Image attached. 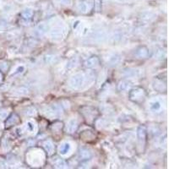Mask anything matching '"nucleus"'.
<instances>
[{
	"instance_id": "1",
	"label": "nucleus",
	"mask_w": 169,
	"mask_h": 169,
	"mask_svg": "<svg viewBox=\"0 0 169 169\" xmlns=\"http://www.w3.org/2000/svg\"><path fill=\"white\" fill-rule=\"evenodd\" d=\"M68 33V28L64 25H58L52 28L50 31V37L53 41H61L63 40Z\"/></svg>"
},
{
	"instance_id": "2",
	"label": "nucleus",
	"mask_w": 169,
	"mask_h": 169,
	"mask_svg": "<svg viewBox=\"0 0 169 169\" xmlns=\"http://www.w3.org/2000/svg\"><path fill=\"white\" fill-rule=\"evenodd\" d=\"M146 97V93L142 88H134L130 90V99L135 103H141L145 101Z\"/></svg>"
},
{
	"instance_id": "3",
	"label": "nucleus",
	"mask_w": 169,
	"mask_h": 169,
	"mask_svg": "<svg viewBox=\"0 0 169 169\" xmlns=\"http://www.w3.org/2000/svg\"><path fill=\"white\" fill-rule=\"evenodd\" d=\"M85 83V75L82 73H77L74 75L69 79V86L73 89L81 88Z\"/></svg>"
},
{
	"instance_id": "4",
	"label": "nucleus",
	"mask_w": 169,
	"mask_h": 169,
	"mask_svg": "<svg viewBox=\"0 0 169 169\" xmlns=\"http://www.w3.org/2000/svg\"><path fill=\"white\" fill-rule=\"evenodd\" d=\"M95 7V0H82L79 4L78 8L80 13L88 14Z\"/></svg>"
},
{
	"instance_id": "5",
	"label": "nucleus",
	"mask_w": 169,
	"mask_h": 169,
	"mask_svg": "<svg viewBox=\"0 0 169 169\" xmlns=\"http://www.w3.org/2000/svg\"><path fill=\"white\" fill-rule=\"evenodd\" d=\"M137 138L140 146H145V143L146 141V130L144 126L139 127L137 130Z\"/></svg>"
},
{
	"instance_id": "6",
	"label": "nucleus",
	"mask_w": 169,
	"mask_h": 169,
	"mask_svg": "<svg viewBox=\"0 0 169 169\" xmlns=\"http://www.w3.org/2000/svg\"><path fill=\"white\" fill-rule=\"evenodd\" d=\"M49 30V26L47 23H41L36 25L35 29V34L38 36L44 35Z\"/></svg>"
},
{
	"instance_id": "7",
	"label": "nucleus",
	"mask_w": 169,
	"mask_h": 169,
	"mask_svg": "<svg viewBox=\"0 0 169 169\" xmlns=\"http://www.w3.org/2000/svg\"><path fill=\"white\" fill-rule=\"evenodd\" d=\"M99 63H100V60L96 56H93L90 59H86L84 64H85V67L87 69H93V68L97 67L99 65Z\"/></svg>"
},
{
	"instance_id": "8",
	"label": "nucleus",
	"mask_w": 169,
	"mask_h": 169,
	"mask_svg": "<svg viewBox=\"0 0 169 169\" xmlns=\"http://www.w3.org/2000/svg\"><path fill=\"white\" fill-rule=\"evenodd\" d=\"M92 157V154L90 150L86 148L80 149L79 152V160L81 161H87Z\"/></svg>"
},
{
	"instance_id": "9",
	"label": "nucleus",
	"mask_w": 169,
	"mask_h": 169,
	"mask_svg": "<svg viewBox=\"0 0 169 169\" xmlns=\"http://www.w3.org/2000/svg\"><path fill=\"white\" fill-rule=\"evenodd\" d=\"M32 15H33V12H32V9L25 8L21 13V20L24 23H29L32 20Z\"/></svg>"
},
{
	"instance_id": "10",
	"label": "nucleus",
	"mask_w": 169,
	"mask_h": 169,
	"mask_svg": "<svg viewBox=\"0 0 169 169\" xmlns=\"http://www.w3.org/2000/svg\"><path fill=\"white\" fill-rule=\"evenodd\" d=\"M78 129V122L77 120L75 119V118H72L70 119L67 123V126H66V130H67L68 133H75V131Z\"/></svg>"
},
{
	"instance_id": "11",
	"label": "nucleus",
	"mask_w": 169,
	"mask_h": 169,
	"mask_svg": "<svg viewBox=\"0 0 169 169\" xmlns=\"http://www.w3.org/2000/svg\"><path fill=\"white\" fill-rule=\"evenodd\" d=\"M135 55L137 56L139 59H146L149 56V49L145 46H142L136 50Z\"/></svg>"
},
{
	"instance_id": "12",
	"label": "nucleus",
	"mask_w": 169,
	"mask_h": 169,
	"mask_svg": "<svg viewBox=\"0 0 169 169\" xmlns=\"http://www.w3.org/2000/svg\"><path fill=\"white\" fill-rule=\"evenodd\" d=\"M150 110L153 113H158L161 110L162 107V104H161V101L159 100H154L150 102Z\"/></svg>"
},
{
	"instance_id": "13",
	"label": "nucleus",
	"mask_w": 169,
	"mask_h": 169,
	"mask_svg": "<svg viewBox=\"0 0 169 169\" xmlns=\"http://www.w3.org/2000/svg\"><path fill=\"white\" fill-rule=\"evenodd\" d=\"M132 86V82L129 79H123L118 84V90L119 91H125Z\"/></svg>"
},
{
	"instance_id": "14",
	"label": "nucleus",
	"mask_w": 169,
	"mask_h": 169,
	"mask_svg": "<svg viewBox=\"0 0 169 169\" xmlns=\"http://www.w3.org/2000/svg\"><path fill=\"white\" fill-rule=\"evenodd\" d=\"M71 150V146L69 143L68 142H63V144H61L59 146V153L62 156H65L67 155Z\"/></svg>"
},
{
	"instance_id": "15",
	"label": "nucleus",
	"mask_w": 169,
	"mask_h": 169,
	"mask_svg": "<svg viewBox=\"0 0 169 169\" xmlns=\"http://www.w3.org/2000/svg\"><path fill=\"white\" fill-rule=\"evenodd\" d=\"M120 61V56L118 54H112L109 56V58L107 59V63L111 66L117 65Z\"/></svg>"
},
{
	"instance_id": "16",
	"label": "nucleus",
	"mask_w": 169,
	"mask_h": 169,
	"mask_svg": "<svg viewBox=\"0 0 169 169\" xmlns=\"http://www.w3.org/2000/svg\"><path fill=\"white\" fill-rule=\"evenodd\" d=\"M52 164L55 166L56 167H58V168H63V167H66V166H67L65 161L59 157L54 158L52 160Z\"/></svg>"
},
{
	"instance_id": "17",
	"label": "nucleus",
	"mask_w": 169,
	"mask_h": 169,
	"mask_svg": "<svg viewBox=\"0 0 169 169\" xmlns=\"http://www.w3.org/2000/svg\"><path fill=\"white\" fill-rule=\"evenodd\" d=\"M153 86L154 89L158 90V91H160V92H162V91L167 90V86H166V84L162 82L161 80H157V81H155Z\"/></svg>"
},
{
	"instance_id": "18",
	"label": "nucleus",
	"mask_w": 169,
	"mask_h": 169,
	"mask_svg": "<svg viewBox=\"0 0 169 169\" xmlns=\"http://www.w3.org/2000/svg\"><path fill=\"white\" fill-rule=\"evenodd\" d=\"M17 123H19V117L16 114H12L6 121V127H10L14 124H16Z\"/></svg>"
},
{
	"instance_id": "19",
	"label": "nucleus",
	"mask_w": 169,
	"mask_h": 169,
	"mask_svg": "<svg viewBox=\"0 0 169 169\" xmlns=\"http://www.w3.org/2000/svg\"><path fill=\"white\" fill-rule=\"evenodd\" d=\"M43 147L48 155H52V154L53 153V150H54V146H53V144H52L51 141L47 140V141L45 142V143L43 144Z\"/></svg>"
},
{
	"instance_id": "20",
	"label": "nucleus",
	"mask_w": 169,
	"mask_h": 169,
	"mask_svg": "<svg viewBox=\"0 0 169 169\" xmlns=\"http://www.w3.org/2000/svg\"><path fill=\"white\" fill-rule=\"evenodd\" d=\"M78 64V59L77 58H72V59L67 63V68L68 69H72L75 67H76V65Z\"/></svg>"
},
{
	"instance_id": "21",
	"label": "nucleus",
	"mask_w": 169,
	"mask_h": 169,
	"mask_svg": "<svg viewBox=\"0 0 169 169\" xmlns=\"http://www.w3.org/2000/svg\"><path fill=\"white\" fill-rule=\"evenodd\" d=\"M45 60L47 63H53L58 60V58L54 55H48L45 58Z\"/></svg>"
},
{
	"instance_id": "22",
	"label": "nucleus",
	"mask_w": 169,
	"mask_h": 169,
	"mask_svg": "<svg viewBox=\"0 0 169 169\" xmlns=\"http://www.w3.org/2000/svg\"><path fill=\"white\" fill-rule=\"evenodd\" d=\"M26 129L29 132H33L35 130V124L32 121H29L26 123Z\"/></svg>"
},
{
	"instance_id": "23",
	"label": "nucleus",
	"mask_w": 169,
	"mask_h": 169,
	"mask_svg": "<svg viewBox=\"0 0 169 169\" xmlns=\"http://www.w3.org/2000/svg\"><path fill=\"white\" fill-rule=\"evenodd\" d=\"M8 28V24L6 23L4 20H0V31H4L5 29Z\"/></svg>"
},
{
	"instance_id": "24",
	"label": "nucleus",
	"mask_w": 169,
	"mask_h": 169,
	"mask_svg": "<svg viewBox=\"0 0 169 169\" xmlns=\"http://www.w3.org/2000/svg\"><path fill=\"white\" fill-rule=\"evenodd\" d=\"M0 69L3 71H5L8 69V63L6 62H0Z\"/></svg>"
},
{
	"instance_id": "25",
	"label": "nucleus",
	"mask_w": 169,
	"mask_h": 169,
	"mask_svg": "<svg viewBox=\"0 0 169 169\" xmlns=\"http://www.w3.org/2000/svg\"><path fill=\"white\" fill-rule=\"evenodd\" d=\"M7 116H8V112H7V110L0 111V118H1V119L6 118H7Z\"/></svg>"
},
{
	"instance_id": "26",
	"label": "nucleus",
	"mask_w": 169,
	"mask_h": 169,
	"mask_svg": "<svg viewBox=\"0 0 169 169\" xmlns=\"http://www.w3.org/2000/svg\"><path fill=\"white\" fill-rule=\"evenodd\" d=\"M24 70H25V67L24 66H19V67L16 69L15 72L13 75H17V74H20V73H23Z\"/></svg>"
},
{
	"instance_id": "27",
	"label": "nucleus",
	"mask_w": 169,
	"mask_h": 169,
	"mask_svg": "<svg viewBox=\"0 0 169 169\" xmlns=\"http://www.w3.org/2000/svg\"><path fill=\"white\" fill-rule=\"evenodd\" d=\"M59 2L65 5H71L72 4V0H59Z\"/></svg>"
},
{
	"instance_id": "28",
	"label": "nucleus",
	"mask_w": 169,
	"mask_h": 169,
	"mask_svg": "<svg viewBox=\"0 0 169 169\" xmlns=\"http://www.w3.org/2000/svg\"><path fill=\"white\" fill-rule=\"evenodd\" d=\"M2 79H3V76H2V74L0 73V82L2 81Z\"/></svg>"
}]
</instances>
